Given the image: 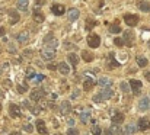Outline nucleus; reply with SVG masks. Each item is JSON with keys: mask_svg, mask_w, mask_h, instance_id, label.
I'll return each mask as SVG.
<instances>
[{"mask_svg": "<svg viewBox=\"0 0 150 135\" xmlns=\"http://www.w3.org/2000/svg\"><path fill=\"white\" fill-rule=\"evenodd\" d=\"M112 90L111 89H102V91H99L95 97H93V100L95 102H102V100H108L109 97H112Z\"/></svg>", "mask_w": 150, "mask_h": 135, "instance_id": "obj_1", "label": "nucleus"}, {"mask_svg": "<svg viewBox=\"0 0 150 135\" xmlns=\"http://www.w3.org/2000/svg\"><path fill=\"white\" fill-rule=\"evenodd\" d=\"M139 16L137 15H133V13H127V15H124V22L128 25V26H136L137 23H139Z\"/></svg>", "mask_w": 150, "mask_h": 135, "instance_id": "obj_2", "label": "nucleus"}, {"mask_svg": "<svg viewBox=\"0 0 150 135\" xmlns=\"http://www.w3.org/2000/svg\"><path fill=\"white\" fill-rule=\"evenodd\" d=\"M44 44L47 45V48H51V49H55L57 45H58V41L54 38L52 34H48L45 38H44Z\"/></svg>", "mask_w": 150, "mask_h": 135, "instance_id": "obj_3", "label": "nucleus"}, {"mask_svg": "<svg viewBox=\"0 0 150 135\" xmlns=\"http://www.w3.org/2000/svg\"><path fill=\"white\" fill-rule=\"evenodd\" d=\"M99 44H100L99 35H96V34H91V35L88 37V45H89L91 48H98Z\"/></svg>", "mask_w": 150, "mask_h": 135, "instance_id": "obj_4", "label": "nucleus"}, {"mask_svg": "<svg viewBox=\"0 0 150 135\" xmlns=\"http://www.w3.org/2000/svg\"><path fill=\"white\" fill-rule=\"evenodd\" d=\"M41 57H42V60H45V61H51V60H54V58H55V49L44 48V49H42V52H41Z\"/></svg>", "mask_w": 150, "mask_h": 135, "instance_id": "obj_5", "label": "nucleus"}, {"mask_svg": "<svg viewBox=\"0 0 150 135\" xmlns=\"http://www.w3.org/2000/svg\"><path fill=\"white\" fill-rule=\"evenodd\" d=\"M9 113H10L12 118H21L22 110H21V108H19L18 105L12 103V105H9Z\"/></svg>", "mask_w": 150, "mask_h": 135, "instance_id": "obj_6", "label": "nucleus"}, {"mask_svg": "<svg viewBox=\"0 0 150 135\" xmlns=\"http://www.w3.org/2000/svg\"><path fill=\"white\" fill-rule=\"evenodd\" d=\"M44 96H45V90L44 89L34 90V91L31 93V100H34V102H40Z\"/></svg>", "mask_w": 150, "mask_h": 135, "instance_id": "obj_7", "label": "nucleus"}, {"mask_svg": "<svg viewBox=\"0 0 150 135\" xmlns=\"http://www.w3.org/2000/svg\"><path fill=\"white\" fill-rule=\"evenodd\" d=\"M130 87H131L134 94H140L143 84H142V82H139V80H131V82H130Z\"/></svg>", "mask_w": 150, "mask_h": 135, "instance_id": "obj_8", "label": "nucleus"}, {"mask_svg": "<svg viewBox=\"0 0 150 135\" xmlns=\"http://www.w3.org/2000/svg\"><path fill=\"white\" fill-rule=\"evenodd\" d=\"M98 83H99V86L102 89H111L112 87V80L109 79V77H100L99 80H98Z\"/></svg>", "mask_w": 150, "mask_h": 135, "instance_id": "obj_9", "label": "nucleus"}, {"mask_svg": "<svg viewBox=\"0 0 150 135\" xmlns=\"http://www.w3.org/2000/svg\"><path fill=\"white\" fill-rule=\"evenodd\" d=\"M137 128H139L140 131H147V129L150 128V119L149 118H140Z\"/></svg>", "mask_w": 150, "mask_h": 135, "instance_id": "obj_10", "label": "nucleus"}, {"mask_svg": "<svg viewBox=\"0 0 150 135\" xmlns=\"http://www.w3.org/2000/svg\"><path fill=\"white\" fill-rule=\"evenodd\" d=\"M51 12L55 15V16H61V15H64V12H66V9H64V6L63 4H52L51 6Z\"/></svg>", "mask_w": 150, "mask_h": 135, "instance_id": "obj_11", "label": "nucleus"}, {"mask_svg": "<svg viewBox=\"0 0 150 135\" xmlns=\"http://www.w3.org/2000/svg\"><path fill=\"white\" fill-rule=\"evenodd\" d=\"M16 41H18L19 44H26V42L29 41V34H28L26 31L19 32V34L16 35Z\"/></svg>", "mask_w": 150, "mask_h": 135, "instance_id": "obj_12", "label": "nucleus"}, {"mask_svg": "<svg viewBox=\"0 0 150 135\" xmlns=\"http://www.w3.org/2000/svg\"><path fill=\"white\" fill-rule=\"evenodd\" d=\"M60 112H61L63 115H67V113L71 112V105H70L69 100H64V102L61 103V106H60Z\"/></svg>", "mask_w": 150, "mask_h": 135, "instance_id": "obj_13", "label": "nucleus"}, {"mask_svg": "<svg viewBox=\"0 0 150 135\" xmlns=\"http://www.w3.org/2000/svg\"><path fill=\"white\" fill-rule=\"evenodd\" d=\"M9 19H10V23L12 25H15V23H18L19 22V13L15 10V9H12V10H9Z\"/></svg>", "mask_w": 150, "mask_h": 135, "instance_id": "obj_14", "label": "nucleus"}, {"mask_svg": "<svg viewBox=\"0 0 150 135\" xmlns=\"http://www.w3.org/2000/svg\"><path fill=\"white\" fill-rule=\"evenodd\" d=\"M124 122V115L121 113V112H115L114 115H112V124L114 125H120V124H122Z\"/></svg>", "mask_w": 150, "mask_h": 135, "instance_id": "obj_15", "label": "nucleus"}, {"mask_svg": "<svg viewBox=\"0 0 150 135\" xmlns=\"http://www.w3.org/2000/svg\"><path fill=\"white\" fill-rule=\"evenodd\" d=\"M67 18H69V20L70 22H74L76 19H79V10L77 9H70L69 12H67Z\"/></svg>", "mask_w": 150, "mask_h": 135, "instance_id": "obj_16", "label": "nucleus"}, {"mask_svg": "<svg viewBox=\"0 0 150 135\" xmlns=\"http://www.w3.org/2000/svg\"><path fill=\"white\" fill-rule=\"evenodd\" d=\"M137 7H139L142 12H150V3L149 1L139 0V1H137Z\"/></svg>", "mask_w": 150, "mask_h": 135, "instance_id": "obj_17", "label": "nucleus"}, {"mask_svg": "<svg viewBox=\"0 0 150 135\" xmlns=\"http://www.w3.org/2000/svg\"><path fill=\"white\" fill-rule=\"evenodd\" d=\"M57 68H58V71H60L63 76H67V74L70 73V67H69L66 63H60V64L57 65Z\"/></svg>", "mask_w": 150, "mask_h": 135, "instance_id": "obj_18", "label": "nucleus"}, {"mask_svg": "<svg viewBox=\"0 0 150 135\" xmlns=\"http://www.w3.org/2000/svg\"><path fill=\"white\" fill-rule=\"evenodd\" d=\"M149 105H150L149 97H143V99L140 100V103H139V109H140V110H147V109H149Z\"/></svg>", "mask_w": 150, "mask_h": 135, "instance_id": "obj_19", "label": "nucleus"}, {"mask_svg": "<svg viewBox=\"0 0 150 135\" xmlns=\"http://www.w3.org/2000/svg\"><path fill=\"white\" fill-rule=\"evenodd\" d=\"M37 129H38V132H40L41 135L47 134V128H45L44 121H41V119H38V121H37Z\"/></svg>", "mask_w": 150, "mask_h": 135, "instance_id": "obj_20", "label": "nucleus"}, {"mask_svg": "<svg viewBox=\"0 0 150 135\" xmlns=\"http://www.w3.org/2000/svg\"><path fill=\"white\" fill-rule=\"evenodd\" d=\"M136 61H137V65H139V67H142V68H143V67H146V65L149 64L147 58H146V57H143V55H137V57H136Z\"/></svg>", "mask_w": 150, "mask_h": 135, "instance_id": "obj_21", "label": "nucleus"}, {"mask_svg": "<svg viewBox=\"0 0 150 135\" xmlns=\"http://www.w3.org/2000/svg\"><path fill=\"white\" fill-rule=\"evenodd\" d=\"M133 39H134V35L130 32V31H125V34H124V42L127 45H133Z\"/></svg>", "mask_w": 150, "mask_h": 135, "instance_id": "obj_22", "label": "nucleus"}, {"mask_svg": "<svg viewBox=\"0 0 150 135\" xmlns=\"http://www.w3.org/2000/svg\"><path fill=\"white\" fill-rule=\"evenodd\" d=\"M34 19L37 20V22H42L45 18H44V13H41L40 12V9H38V6L34 9Z\"/></svg>", "mask_w": 150, "mask_h": 135, "instance_id": "obj_23", "label": "nucleus"}, {"mask_svg": "<svg viewBox=\"0 0 150 135\" xmlns=\"http://www.w3.org/2000/svg\"><path fill=\"white\" fill-rule=\"evenodd\" d=\"M79 118H80V121H82L83 124H88V122L91 121V112H89V110H85V112H82V113L79 115Z\"/></svg>", "mask_w": 150, "mask_h": 135, "instance_id": "obj_24", "label": "nucleus"}, {"mask_svg": "<svg viewBox=\"0 0 150 135\" xmlns=\"http://www.w3.org/2000/svg\"><path fill=\"white\" fill-rule=\"evenodd\" d=\"M93 86H95V80H93V77H89V79L83 83V89L85 90H91Z\"/></svg>", "mask_w": 150, "mask_h": 135, "instance_id": "obj_25", "label": "nucleus"}, {"mask_svg": "<svg viewBox=\"0 0 150 135\" xmlns=\"http://www.w3.org/2000/svg\"><path fill=\"white\" fill-rule=\"evenodd\" d=\"M120 64L114 60V54H109L108 55V68H114V67H118Z\"/></svg>", "mask_w": 150, "mask_h": 135, "instance_id": "obj_26", "label": "nucleus"}, {"mask_svg": "<svg viewBox=\"0 0 150 135\" xmlns=\"http://www.w3.org/2000/svg\"><path fill=\"white\" fill-rule=\"evenodd\" d=\"M67 60H69V63H70L71 65H77V64H79V57H77L76 54H69Z\"/></svg>", "mask_w": 150, "mask_h": 135, "instance_id": "obj_27", "label": "nucleus"}, {"mask_svg": "<svg viewBox=\"0 0 150 135\" xmlns=\"http://www.w3.org/2000/svg\"><path fill=\"white\" fill-rule=\"evenodd\" d=\"M134 131H136V127H134L133 124H130V125H127L125 129L122 131V135H131Z\"/></svg>", "mask_w": 150, "mask_h": 135, "instance_id": "obj_28", "label": "nucleus"}, {"mask_svg": "<svg viewBox=\"0 0 150 135\" xmlns=\"http://www.w3.org/2000/svg\"><path fill=\"white\" fill-rule=\"evenodd\" d=\"M82 58H83L86 63H91V61L93 60V55H92L89 51H83V52H82Z\"/></svg>", "mask_w": 150, "mask_h": 135, "instance_id": "obj_29", "label": "nucleus"}, {"mask_svg": "<svg viewBox=\"0 0 150 135\" xmlns=\"http://www.w3.org/2000/svg\"><path fill=\"white\" fill-rule=\"evenodd\" d=\"M100 134H102L100 127L96 124V122H93V125H92V135H100Z\"/></svg>", "mask_w": 150, "mask_h": 135, "instance_id": "obj_30", "label": "nucleus"}, {"mask_svg": "<svg viewBox=\"0 0 150 135\" xmlns=\"http://www.w3.org/2000/svg\"><path fill=\"white\" fill-rule=\"evenodd\" d=\"M109 32H111V34H120V32H121V28H120V25H118V23H115V25H111V26H109Z\"/></svg>", "mask_w": 150, "mask_h": 135, "instance_id": "obj_31", "label": "nucleus"}, {"mask_svg": "<svg viewBox=\"0 0 150 135\" xmlns=\"http://www.w3.org/2000/svg\"><path fill=\"white\" fill-rule=\"evenodd\" d=\"M18 7H19L21 10H23V12L28 10V1H26V0H19V1H18Z\"/></svg>", "mask_w": 150, "mask_h": 135, "instance_id": "obj_32", "label": "nucleus"}, {"mask_svg": "<svg viewBox=\"0 0 150 135\" xmlns=\"http://www.w3.org/2000/svg\"><path fill=\"white\" fill-rule=\"evenodd\" d=\"M35 76H37V74H35L34 68H28V70H26V79H28V80H34Z\"/></svg>", "mask_w": 150, "mask_h": 135, "instance_id": "obj_33", "label": "nucleus"}, {"mask_svg": "<svg viewBox=\"0 0 150 135\" xmlns=\"http://www.w3.org/2000/svg\"><path fill=\"white\" fill-rule=\"evenodd\" d=\"M26 90H28V84H26V83H22V84L18 86V91H19V93H25Z\"/></svg>", "mask_w": 150, "mask_h": 135, "instance_id": "obj_34", "label": "nucleus"}, {"mask_svg": "<svg viewBox=\"0 0 150 135\" xmlns=\"http://www.w3.org/2000/svg\"><path fill=\"white\" fill-rule=\"evenodd\" d=\"M120 87H121V90H122V91H125V93H127V91L130 90V84H128V83H125V82H121Z\"/></svg>", "mask_w": 150, "mask_h": 135, "instance_id": "obj_35", "label": "nucleus"}, {"mask_svg": "<svg viewBox=\"0 0 150 135\" xmlns=\"http://www.w3.org/2000/svg\"><path fill=\"white\" fill-rule=\"evenodd\" d=\"M95 25H96V22H95V20H91V19H88V22H86V29L89 31V29H92Z\"/></svg>", "mask_w": 150, "mask_h": 135, "instance_id": "obj_36", "label": "nucleus"}, {"mask_svg": "<svg viewBox=\"0 0 150 135\" xmlns=\"http://www.w3.org/2000/svg\"><path fill=\"white\" fill-rule=\"evenodd\" d=\"M114 42H115L117 46H122V45H124V39H121V38H115Z\"/></svg>", "mask_w": 150, "mask_h": 135, "instance_id": "obj_37", "label": "nucleus"}, {"mask_svg": "<svg viewBox=\"0 0 150 135\" xmlns=\"http://www.w3.org/2000/svg\"><path fill=\"white\" fill-rule=\"evenodd\" d=\"M42 80H44V76H42V74H37L35 79H34L35 83H40V82H42Z\"/></svg>", "mask_w": 150, "mask_h": 135, "instance_id": "obj_38", "label": "nucleus"}, {"mask_svg": "<svg viewBox=\"0 0 150 135\" xmlns=\"http://www.w3.org/2000/svg\"><path fill=\"white\" fill-rule=\"evenodd\" d=\"M23 129L28 132H32V125L31 124H23Z\"/></svg>", "mask_w": 150, "mask_h": 135, "instance_id": "obj_39", "label": "nucleus"}, {"mask_svg": "<svg viewBox=\"0 0 150 135\" xmlns=\"http://www.w3.org/2000/svg\"><path fill=\"white\" fill-rule=\"evenodd\" d=\"M109 131H111V134H118V132H120V129H118V125H112V128H111Z\"/></svg>", "mask_w": 150, "mask_h": 135, "instance_id": "obj_40", "label": "nucleus"}, {"mask_svg": "<svg viewBox=\"0 0 150 135\" xmlns=\"http://www.w3.org/2000/svg\"><path fill=\"white\" fill-rule=\"evenodd\" d=\"M67 135H79V131H77V129H74V128H71V129H69V131H67Z\"/></svg>", "mask_w": 150, "mask_h": 135, "instance_id": "obj_41", "label": "nucleus"}, {"mask_svg": "<svg viewBox=\"0 0 150 135\" xmlns=\"http://www.w3.org/2000/svg\"><path fill=\"white\" fill-rule=\"evenodd\" d=\"M40 110H41V109H40L38 106H35V108H31V112H32L34 115H38V113H40Z\"/></svg>", "mask_w": 150, "mask_h": 135, "instance_id": "obj_42", "label": "nucleus"}, {"mask_svg": "<svg viewBox=\"0 0 150 135\" xmlns=\"http://www.w3.org/2000/svg\"><path fill=\"white\" fill-rule=\"evenodd\" d=\"M45 1H47V0H35V4H37V6H44Z\"/></svg>", "mask_w": 150, "mask_h": 135, "instance_id": "obj_43", "label": "nucleus"}, {"mask_svg": "<svg viewBox=\"0 0 150 135\" xmlns=\"http://www.w3.org/2000/svg\"><path fill=\"white\" fill-rule=\"evenodd\" d=\"M23 54H25V57H31V55H32V51H31V49H26Z\"/></svg>", "mask_w": 150, "mask_h": 135, "instance_id": "obj_44", "label": "nucleus"}, {"mask_svg": "<svg viewBox=\"0 0 150 135\" xmlns=\"http://www.w3.org/2000/svg\"><path fill=\"white\" fill-rule=\"evenodd\" d=\"M9 49H10V52H12V54H15V52H16V48H15L13 45H9Z\"/></svg>", "mask_w": 150, "mask_h": 135, "instance_id": "obj_45", "label": "nucleus"}, {"mask_svg": "<svg viewBox=\"0 0 150 135\" xmlns=\"http://www.w3.org/2000/svg\"><path fill=\"white\" fill-rule=\"evenodd\" d=\"M57 65H58V64H57ZM57 65H55V64H48V68H50V70H55Z\"/></svg>", "mask_w": 150, "mask_h": 135, "instance_id": "obj_46", "label": "nucleus"}, {"mask_svg": "<svg viewBox=\"0 0 150 135\" xmlns=\"http://www.w3.org/2000/svg\"><path fill=\"white\" fill-rule=\"evenodd\" d=\"M144 77L147 79V82H150V71H146V73H144Z\"/></svg>", "mask_w": 150, "mask_h": 135, "instance_id": "obj_47", "label": "nucleus"}, {"mask_svg": "<svg viewBox=\"0 0 150 135\" xmlns=\"http://www.w3.org/2000/svg\"><path fill=\"white\" fill-rule=\"evenodd\" d=\"M67 124H69L70 127H73V125H74V121H73V119H69V121H67Z\"/></svg>", "mask_w": 150, "mask_h": 135, "instance_id": "obj_48", "label": "nucleus"}, {"mask_svg": "<svg viewBox=\"0 0 150 135\" xmlns=\"http://www.w3.org/2000/svg\"><path fill=\"white\" fill-rule=\"evenodd\" d=\"M0 37H4V28L0 26Z\"/></svg>", "mask_w": 150, "mask_h": 135, "instance_id": "obj_49", "label": "nucleus"}, {"mask_svg": "<svg viewBox=\"0 0 150 135\" xmlns=\"http://www.w3.org/2000/svg\"><path fill=\"white\" fill-rule=\"evenodd\" d=\"M12 135H21V132H18V131H15V132H12Z\"/></svg>", "mask_w": 150, "mask_h": 135, "instance_id": "obj_50", "label": "nucleus"}, {"mask_svg": "<svg viewBox=\"0 0 150 135\" xmlns=\"http://www.w3.org/2000/svg\"><path fill=\"white\" fill-rule=\"evenodd\" d=\"M105 135H111V131H106V132H105Z\"/></svg>", "mask_w": 150, "mask_h": 135, "instance_id": "obj_51", "label": "nucleus"}, {"mask_svg": "<svg viewBox=\"0 0 150 135\" xmlns=\"http://www.w3.org/2000/svg\"><path fill=\"white\" fill-rule=\"evenodd\" d=\"M1 73H3V68H1V65H0V74H1Z\"/></svg>", "mask_w": 150, "mask_h": 135, "instance_id": "obj_52", "label": "nucleus"}, {"mask_svg": "<svg viewBox=\"0 0 150 135\" xmlns=\"http://www.w3.org/2000/svg\"><path fill=\"white\" fill-rule=\"evenodd\" d=\"M1 96H3V91H1V89H0V97H1Z\"/></svg>", "mask_w": 150, "mask_h": 135, "instance_id": "obj_53", "label": "nucleus"}, {"mask_svg": "<svg viewBox=\"0 0 150 135\" xmlns=\"http://www.w3.org/2000/svg\"><path fill=\"white\" fill-rule=\"evenodd\" d=\"M55 135H61V134H55Z\"/></svg>", "mask_w": 150, "mask_h": 135, "instance_id": "obj_54", "label": "nucleus"}, {"mask_svg": "<svg viewBox=\"0 0 150 135\" xmlns=\"http://www.w3.org/2000/svg\"><path fill=\"white\" fill-rule=\"evenodd\" d=\"M149 45H150V41H149Z\"/></svg>", "mask_w": 150, "mask_h": 135, "instance_id": "obj_55", "label": "nucleus"}, {"mask_svg": "<svg viewBox=\"0 0 150 135\" xmlns=\"http://www.w3.org/2000/svg\"><path fill=\"white\" fill-rule=\"evenodd\" d=\"M0 109H1V106H0Z\"/></svg>", "mask_w": 150, "mask_h": 135, "instance_id": "obj_56", "label": "nucleus"}, {"mask_svg": "<svg viewBox=\"0 0 150 135\" xmlns=\"http://www.w3.org/2000/svg\"><path fill=\"white\" fill-rule=\"evenodd\" d=\"M85 135H88V134H85Z\"/></svg>", "mask_w": 150, "mask_h": 135, "instance_id": "obj_57", "label": "nucleus"}]
</instances>
